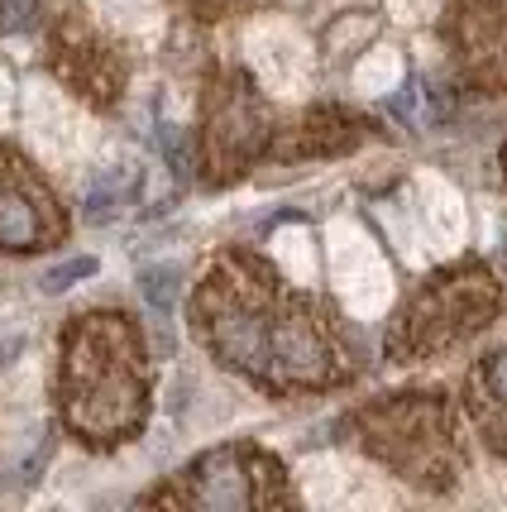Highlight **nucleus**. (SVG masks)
<instances>
[{
	"mask_svg": "<svg viewBox=\"0 0 507 512\" xmlns=\"http://www.w3.org/2000/svg\"><path fill=\"white\" fill-rule=\"evenodd\" d=\"M192 335L268 398L335 393L359 379V345L326 292L292 288L259 249H225L192 292Z\"/></svg>",
	"mask_w": 507,
	"mask_h": 512,
	"instance_id": "f257e3e1",
	"label": "nucleus"
},
{
	"mask_svg": "<svg viewBox=\"0 0 507 512\" xmlns=\"http://www.w3.org/2000/svg\"><path fill=\"white\" fill-rule=\"evenodd\" d=\"M154 359L130 312H82L58 335V422L87 450L130 446L149 426Z\"/></svg>",
	"mask_w": 507,
	"mask_h": 512,
	"instance_id": "f03ea898",
	"label": "nucleus"
},
{
	"mask_svg": "<svg viewBox=\"0 0 507 512\" xmlns=\"http://www.w3.org/2000/svg\"><path fill=\"white\" fill-rule=\"evenodd\" d=\"M350 441L393 479L426 498H445L469 474L460 407L445 388H397L350 412Z\"/></svg>",
	"mask_w": 507,
	"mask_h": 512,
	"instance_id": "7ed1b4c3",
	"label": "nucleus"
},
{
	"mask_svg": "<svg viewBox=\"0 0 507 512\" xmlns=\"http://www.w3.org/2000/svg\"><path fill=\"white\" fill-rule=\"evenodd\" d=\"M507 312V283L498 268L469 254L445 268H431L402 292L383 326V359L388 364H431L455 355Z\"/></svg>",
	"mask_w": 507,
	"mask_h": 512,
	"instance_id": "20e7f679",
	"label": "nucleus"
},
{
	"mask_svg": "<svg viewBox=\"0 0 507 512\" xmlns=\"http://www.w3.org/2000/svg\"><path fill=\"white\" fill-rule=\"evenodd\" d=\"M273 106L264 101V91L254 87V77L244 67H211L201 82V168L211 187L240 182L259 158L273 149Z\"/></svg>",
	"mask_w": 507,
	"mask_h": 512,
	"instance_id": "39448f33",
	"label": "nucleus"
},
{
	"mask_svg": "<svg viewBox=\"0 0 507 512\" xmlns=\"http://www.w3.org/2000/svg\"><path fill=\"white\" fill-rule=\"evenodd\" d=\"M144 503H168V508H206V512H235V508H292L297 493L287 484V469L273 450L254 441H230L197 455L192 465L173 474L168 489L149 493Z\"/></svg>",
	"mask_w": 507,
	"mask_h": 512,
	"instance_id": "423d86ee",
	"label": "nucleus"
},
{
	"mask_svg": "<svg viewBox=\"0 0 507 512\" xmlns=\"http://www.w3.org/2000/svg\"><path fill=\"white\" fill-rule=\"evenodd\" d=\"M48 72L63 82L77 101L91 111H115L130 87V53L120 39H111L101 24L91 20L82 5H67L48 20L44 34Z\"/></svg>",
	"mask_w": 507,
	"mask_h": 512,
	"instance_id": "0eeeda50",
	"label": "nucleus"
},
{
	"mask_svg": "<svg viewBox=\"0 0 507 512\" xmlns=\"http://www.w3.org/2000/svg\"><path fill=\"white\" fill-rule=\"evenodd\" d=\"M67 240V211L39 163L0 139V254H44Z\"/></svg>",
	"mask_w": 507,
	"mask_h": 512,
	"instance_id": "6e6552de",
	"label": "nucleus"
},
{
	"mask_svg": "<svg viewBox=\"0 0 507 512\" xmlns=\"http://www.w3.org/2000/svg\"><path fill=\"white\" fill-rule=\"evenodd\" d=\"M441 44L469 96H507V0H450Z\"/></svg>",
	"mask_w": 507,
	"mask_h": 512,
	"instance_id": "1a4fd4ad",
	"label": "nucleus"
},
{
	"mask_svg": "<svg viewBox=\"0 0 507 512\" xmlns=\"http://www.w3.org/2000/svg\"><path fill=\"white\" fill-rule=\"evenodd\" d=\"M374 134V120L345 106H311L307 115H297L292 125H278L268 158L278 163H297V158H340L354 154L364 139Z\"/></svg>",
	"mask_w": 507,
	"mask_h": 512,
	"instance_id": "9d476101",
	"label": "nucleus"
},
{
	"mask_svg": "<svg viewBox=\"0 0 507 512\" xmlns=\"http://www.w3.org/2000/svg\"><path fill=\"white\" fill-rule=\"evenodd\" d=\"M464 417L474 426L479 446L507 465V345L488 350L464 374Z\"/></svg>",
	"mask_w": 507,
	"mask_h": 512,
	"instance_id": "9b49d317",
	"label": "nucleus"
},
{
	"mask_svg": "<svg viewBox=\"0 0 507 512\" xmlns=\"http://www.w3.org/2000/svg\"><path fill=\"white\" fill-rule=\"evenodd\" d=\"M173 5H182L197 24H221V20H235V15L259 10L264 0H173Z\"/></svg>",
	"mask_w": 507,
	"mask_h": 512,
	"instance_id": "f8f14e48",
	"label": "nucleus"
},
{
	"mask_svg": "<svg viewBox=\"0 0 507 512\" xmlns=\"http://www.w3.org/2000/svg\"><path fill=\"white\" fill-rule=\"evenodd\" d=\"M139 288H144V297L154 302L158 312H168V307L177 302V268L173 264L144 268V273H139Z\"/></svg>",
	"mask_w": 507,
	"mask_h": 512,
	"instance_id": "ddd939ff",
	"label": "nucleus"
},
{
	"mask_svg": "<svg viewBox=\"0 0 507 512\" xmlns=\"http://www.w3.org/2000/svg\"><path fill=\"white\" fill-rule=\"evenodd\" d=\"M39 24V0H0V29L5 34H24Z\"/></svg>",
	"mask_w": 507,
	"mask_h": 512,
	"instance_id": "4468645a",
	"label": "nucleus"
},
{
	"mask_svg": "<svg viewBox=\"0 0 507 512\" xmlns=\"http://www.w3.org/2000/svg\"><path fill=\"white\" fill-rule=\"evenodd\" d=\"M96 273V259H67V264H58V268H48L44 273V292H63V288H72L77 278H91Z\"/></svg>",
	"mask_w": 507,
	"mask_h": 512,
	"instance_id": "2eb2a0df",
	"label": "nucleus"
},
{
	"mask_svg": "<svg viewBox=\"0 0 507 512\" xmlns=\"http://www.w3.org/2000/svg\"><path fill=\"white\" fill-rule=\"evenodd\" d=\"M498 173H503V192H507V144L498 149Z\"/></svg>",
	"mask_w": 507,
	"mask_h": 512,
	"instance_id": "dca6fc26",
	"label": "nucleus"
}]
</instances>
